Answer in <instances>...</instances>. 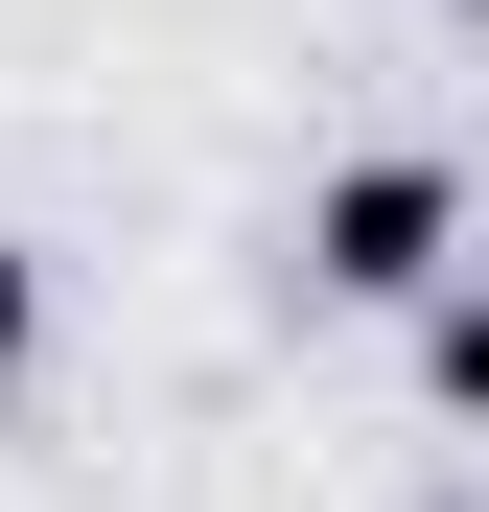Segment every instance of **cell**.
<instances>
[{"instance_id":"obj_1","label":"cell","mask_w":489,"mask_h":512,"mask_svg":"<svg viewBox=\"0 0 489 512\" xmlns=\"http://www.w3.org/2000/svg\"><path fill=\"white\" fill-rule=\"evenodd\" d=\"M420 280H466V163H443V140H373V163H326V187H303V303L396 326Z\"/></svg>"},{"instance_id":"obj_2","label":"cell","mask_w":489,"mask_h":512,"mask_svg":"<svg viewBox=\"0 0 489 512\" xmlns=\"http://www.w3.org/2000/svg\"><path fill=\"white\" fill-rule=\"evenodd\" d=\"M24 373H47V233L0 210V396H24Z\"/></svg>"}]
</instances>
